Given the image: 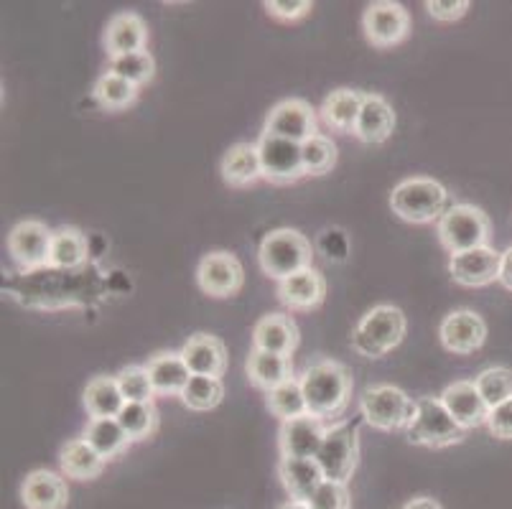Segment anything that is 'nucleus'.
Segmentation results:
<instances>
[{
  "instance_id": "1",
  "label": "nucleus",
  "mask_w": 512,
  "mask_h": 509,
  "mask_svg": "<svg viewBox=\"0 0 512 509\" xmlns=\"http://www.w3.org/2000/svg\"><path fill=\"white\" fill-rule=\"evenodd\" d=\"M299 380L309 415L321 420L342 415L349 405V398H352V387H355L352 372L334 359L314 362L311 367H306Z\"/></svg>"
},
{
  "instance_id": "2",
  "label": "nucleus",
  "mask_w": 512,
  "mask_h": 509,
  "mask_svg": "<svg viewBox=\"0 0 512 509\" xmlns=\"http://www.w3.org/2000/svg\"><path fill=\"white\" fill-rule=\"evenodd\" d=\"M258 260L263 273L281 283V280L311 268L314 250H311V242L306 240V235H301L299 230H291V227H283V230H273L271 235L263 237Z\"/></svg>"
},
{
  "instance_id": "3",
  "label": "nucleus",
  "mask_w": 512,
  "mask_h": 509,
  "mask_svg": "<svg viewBox=\"0 0 512 509\" xmlns=\"http://www.w3.org/2000/svg\"><path fill=\"white\" fill-rule=\"evenodd\" d=\"M406 336V314L398 306H375L352 334V349L362 357L380 359L393 352Z\"/></svg>"
},
{
  "instance_id": "4",
  "label": "nucleus",
  "mask_w": 512,
  "mask_h": 509,
  "mask_svg": "<svg viewBox=\"0 0 512 509\" xmlns=\"http://www.w3.org/2000/svg\"><path fill=\"white\" fill-rule=\"evenodd\" d=\"M446 199H449V191L439 181L406 179L390 194V207L403 222L428 224L444 217Z\"/></svg>"
},
{
  "instance_id": "5",
  "label": "nucleus",
  "mask_w": 512,
  "mask_h": 509,
  "mask_svg": "<svg viewBox=\"0 0 512 509\" xmlns=\"http://www.w3.org/2000/svg\"><path fill=\"white\" fill-rule=\"evenodd\" d=\"M464 428L451 418L444 408L441 398H421L416 400V413L406 428V438L416 446L426 448H446L464 441Z\"/></svg>"
},
{
  "instance_id": "6",
  "label": "nucleus",
  "mask_w": 512,
  "mask_h": 509,
  "mask_svg": "<svg viewBox=\"0 0 512 509\" xmlns=\"http://www.w3.org/2000/svg\"><path fill=\"white\" fill-rule=\"evenodd\" d=\"M490 217L472 204H454L439 219V240L451 255L484 247L490 242Z\"/></svg>"
},
{
  "instance_id": "7",
  "label": "nucleus",
  "mask_w": 512,
  "mask_h": 509,
  "mask_svg": "<svg viewBox=\"0 0 512 509\" xmlns=\"http://www.w3.org/2000/svg\"><path fill=\"white\" fill-rule=\"evenodd\" d=\"M362 418L377 431H400L408 428L416 413V403L395 385H372L360 398Z\"/></svg>"
},
{
  "instance_id": "8",
  "label": "nucleus",
  "mask_w": 512,
  "mask_h": 509,
  "mask_svg": "<svg viewBox=\"0 0 512 509\" xmlns=\"http://www.w3.org/2000/svg\"><path fill=\"white\" fill-rule=\"evenodd\" d=\"M316 464L324 471V479L337 484H347L360 464V438L357 426L352 423H337L327 428V436L321 443Z\"/></svg>"
},
{
  "instance_id": "9",
  "label": "nucleus",
  "mask_w": 512,
  "mask_h": 509,
  "mask_svg": "<svg viewBox=\"0 0 512 509\" xmlns=\"http://www.w3.org/2000/svg\"><path fill=\"white\" fill-rule=\"evenodd\" d=\"M365 36L375 49H393L403 44L411 34V16L400 3L393 0H377L370 3L362 18Z\"/></svg>"
},
{
  "instance_id": "10",
  "label": "nucleus",
  "mask_w": 512,
  "mask_h": 509,
  "mask_svg": "<svg viewBox=\"0 0 512 509\" xmlns=\"http://www.w3.org/2000/svg\"><path fill=\"white\" fill-rule=\"evenodd\" d=\"M258 151L260 163H263V179H268L271 184H296L301 176H306L301 143L263 133L258 140Z\"/></svg>"
},
{
  "instance_id": "11",
  "label": "nucleus",
  "mask_w": 512,
  "mask_h": 509,
  "mask_svg": "<svg viewBox=\"0 0 512 509\" xmlns=\"http://www.w3.org/2000/svg\"><path fill=\"white\" fill-rule=\"evenodd\" d=\"M263 133L293 140V143H301V146H304L306 140L319 135L316 133L314 107L306 100H299V97L278 102V105L268 112V118H265Z\"/></svg>"
},
{
  "instance_id": "12",
  "label": "nucleus",
  "mask_w": 512,
  "mask_h": 509,
  "mask_svg": "<svg viewBox=\"0 0 512 509\" xmlns=\"http://www.w3.org/2000/svg\"><path fill=\"white\" fill-rule=\"evenodd\" d=\"M197 283L207 296L230 298L245 283V270L232 252L217 250L204 255L197 268Z\"/></svg>"
},
{
  "instance_id": "13",
  "label": "nucleus",
  "mask_w": 512,
  "mask_h": 509,
  "mask_svg": "<svg viewBox=\"0 0 512 509\" xmlns=\"http://www.w3.org/2000/svg\"><path fill=\"white\" fill-rule=\"evenodd\" d=\"M51 237L54 232L44 222L26 219V222H18L8 235V252L21 268H44L49 265Z\"/></svg>"
},
{
  "instance_id": "14",
  "label": "nucleus",
  "mask_w": 512,
  "mask_h": 509,
  "mask_svg": "<svg viewBox=\"0 0 512 509\" xmlns=\"http://www.w3.org/2000/svg\"><path fill=\"white\" fill-rule=\"evenodd\" d=\"M500 263L502 252H497L490 245H484L467 252H459V255H451L449 273L454 278V283H459V286L482 288L500 280Z\"/></svg>"
},
{
  "instance_id": "15",
  "label": "nucleus",
  "mask_w": 512,
  "mask_h": 509,
  "mask_svg": "<svg viewBox=\"0 0 512 509\" xmlns=\"http://www.w3.org/2000/svg\"><path fill=\"white\" fill-rule=\"evenodd\" d=\"M324 436H327L324 420L314 415H301V418L283 420L278 431V448H281V456H288V459H316Z\"/></svg>"
},
{
  "instance_id": "16",
  "label": "nucleus",
  "mask_w": 512,
  "mask_h": 509,
  "mask_svg": "<svg viewBox=\"0 0 512 509\" xmlns=\"http://www.w3.org/2000/svg\"><path fill=\"white\" fill-rule=\"evenodd\" d=\"M441 344H444L446 352L451 354H472L487 339V324H484L482 316L477 311H469V308H459V311H451L439 326Z\"/></svg>"
},
{
  "instance_id": "17",
  "label": "nucleus",
  "mask_w": 512,
  "mask_h": 509,
  "mask_svg": "<svg viewBox=\"0 0 512 509\" xmlns=\"http://www.w3.org/2000/svg\"><path fill=\"white\" fill-rule=\"evenodd\" d=\"M441 403H444V408L449 410L451 418H454L464 431L487 426L490 408H487V403L482 400V395H479V390L474 387V382L459 380L454 382V385H449L441 392Z\"/></svg>"
},
{
  "instance_id": "18",
  "label": "nucleus",
  "mask_w": 512,
  "mask_h": 509,
  "mask_svg": "<svg viewBox=\"0 0 512 509\" xmlns=\"http://www.w3.org/2000/svg\"><path fill=\"white\" fill-rule=\"evenodd\" d=\"M21 502L26 509H67V482L54 471H31L21 484Z\"/></svg>"
},
{
  "instance_id": "19",
  "label": "nucleus",
  "mask_w": 512,
  "mask_h": 509,
  "mask_svg": "<svg viewBox=\"0 0 512 509\" xmlns=\"http://www.w3.org/2000/svg\"><path fill=\"white\" fill-rule=\"evenodd\" d=\"M105 51L110 59L125 54H136V51H146L148 46V26L138 13H118L107 21L105 28Z\"/></svg>"
},
{
  "instance_id": "20",
  "label": "nucleus",
  "mask_w": 512,
  "mask_h": 509,
  "mask_svg": "<svg viewBox=\"0 0 512 509\" xmlns=\"http://www.w3.org/2000/svg\"><path fill=\"white\" fill-rule=\"evenodd\" d=\"M324 296H327V280L316 268H306L278 283V298L291 311H311L321 306Z\"/></svg>"
},
{
  "instance_id": "21",
  "label": "nucleus",
  "mask_w": 512,
  "mask_h": 509,
  "mask_svg": "<svg viewBox=\"0 0 512 509\" xmlns=\"http://www.w3.org/2000/svg\"><path fill=\"white\" fill-rule=\"evenodd\" d=\"M186 367L199 377H222L227 370V349L212 334H194L181 349Z\"/></svg>"
},
{
  "instance_id": "22",
  "label": "nucleus",
  "mask_w": 512,
  "mask_h": 509,
  "mask_svg": "<svg viewBox=\"0 0 512 509\" xmlns=\"http://www.w3.org/2000/svg\"><path fill=\"white\" fill-rule=\"evenodd\" d=\"M299 347V326L286 314H268L253 326V349L291 357Z\"/></svg>"
},
{
  "instance_id": "23",
  "label": "nucleus",
  "mask_w": 512,
  "mask_h": 509,
  "mask_svg": "<svg viewBox=\"0 0 512 509\" xmlns=\"http://www.w3.org/2000/svg\"><path fill=\"white\" fill-rule=\"evenodd\" d=\"M395 130V112L393 105L385 100L383 95H365L362 102L360 118H357L355 135L362 143H370V146H380L393 135Z\"/></svg>"
},
{
  "instance_id": "24",
  "label": "nucleus",
  "mask_w": 512,
  "mask_h": 509,
  "mask_svg": "<svg viewBox=\"0 0 512 509\" xmlns=\"http://www.w3.org/2000/svg\"><path fill=\"white\" fill-rule=\"evenodd\" d=\"M278 476H281L288 497L296 499V502H309L316 489H319V484L324 482V471L316 464V459H288V456H281Z\"/></svg>"
},
{
  "instance_id": "25",
  "label": "nucleus",
  "mask_w": 512,
  "mask_h": 509,
  "mask_svg": "<svg viewBox=\"0 0 512 509\" xmlns=\"http://www.w3.org/2000/svg\"><path fill=\"white\" fill-rule=\"evenodd\" d=\"M222 179L225 184L242 189L263 179V163H260L258 143H235L222 158Z\"/></svg>"
},
{
  "instance_id": "26",
  "label": "nucleus",
  "mask_w": 512,
  "mask_h": 509,
  "mask_svg": "<svg viewBox=\"0 0 512 509\" xmlns=\"http://www.w3.org/2000/svg\"><path fill=\"white\" fill-rule=\"evenodd\" d=\"M148 375H151L153 390L156 395H179L184 392V387L192 380V372L186 367L181 352H161L156 357H151V362L146 364Z\"/></svg>"
},
{
  "instance_id": "27",
  "label": "nucleus",
  "mask_w": 512,
  "mask_h": 509,
  "mask_svg": "<svg viewBox=\"0 0 512 509\" xmlns=\"http://www.w3.org/2000/svg\"><path fill=\"white\" fill-rule=\"evenodd\" d=\"M248 370L250 382H253L258 390L271 392L276 387H281L283 382L293 380V362L291 357H283V354H271V352H260V349H253L248 357Z\"/></svg>"
},
{
  "instance_id": "28",
  "label": "nucleus",
  "mask_w": 512,
  "mask_h": 509,
  "mask_svg": "<svg viewBox=\"0 0 512 509\" xmlns=\"http://www.w3.org/2000/svg\"><path fill=\"white\" fill-rule=\"evenodd\" d=\"M107 461L97 454L95 448L85 441V438H74L59 454V466L67 479H77V482H90L97 479L105 469Z\"/></svg>"
},
{
  "instance_id": "29",
  "label": "nucleus",
  "mask_w": 512,
  "mask_h": 509,
  "mask_svg": "<svg viewBox=\"0 0 512 509\" xmlns=\"http://www.w3.org/2000/svg\"><path fill=\"white\" fill-rule=\"evenodd\" d=\"M362 102H365V95H362V92L347 90V87L334 90L332 95L324 100V105H321V120H324L332 130H339V133H355Z\"/></svg>"
},
{
  "instance_id": "30",
  "label": "nucleus",
  "mask_w": 512,
  "mask_h": 509,
  "mask_svg": "<svg viewBox=\"0 0 512 509\" xmlns=\"http://www.w3.org/2000/svg\"><path fill=\"white\" fill-rule=\"evenodd\" d=\"M85 438L97 454L105 461L115 459L123 451H128V446L133 441L128 438V433L123 431V426L118 423V418H90L85 428Z\"/></svg>"
},
{
  "instance_id": "31",
  "label": "nucleus",
  "mask_w": 512,
  "mask_h": 509,
  "mask_svg": "<svg viewBox=\"0 0 512 509\" xmlns=\"http://www.w3.org/2000/svg\"><path fill=\"white\" fill-rule=\"evenodd\" d=\"M125 408V398L115 377H95L85 387V410L90 418H118Z\"/></svg>"
},
{
  "instance_id": "32",
  "label": "nucleus",
  "mask_w": 512,
  "mask_h": 509,
  "mask_svg": "<svg viewBox=\"0 0 512 509\" xmlns=\"http://www.w3.org/2000/svg\"><path fill=\"white\" fill-rule=\"evenodd\" d=\"M87 260V240L85 235L74 227H62L51 237V268H79Z\"/></svg>"
},
{
  "instance_id": "33",
  "label": "nucleus",
  "mask_w": 512,
  "mask_h": 509,
  "mask_svg": "<svg viewBox=\"0 0 512 509\" xmlns=\"http://www.w3.org/2000/svg\"><path fill=\"white\" fill-rule=\"evenodd\" d=\"M265 405H268V410L281 420L309 415L304 390H301V380H296V377L283 382V385L276 387V390L265 392Z\"/></svg>"
},
{
  "instance_id": "34",
  "label": "nucleus",
  "mask_w": 512,
  "mask_h": 509,
  "mask_svg": "<svg viewBox=\"0 0 512 509\" xmlns=\"http://www.w3.org/2000/svg\"><path fill=\"white\" fill-rule=\"evenodd\" d=\"M92 95H95V100L100 102L105 110H125V107H130L138 100V87L136 84L125 82L118 74L105 72L95 82Z\"/></svg>"
},
{
  "instance_id": "35",
  "label": "nucleus",
  "mask_w": 512,
  "mask_h": 509,
  "mask_svg": "<svg viewBox=\"0 0 512 509\" xmlns=\"http://www.w3.org/2000/svg\"><path fill=\"white\" fill-rule=\"evenodd\" d=\"M225 398V385H222L220 377H199L192 375L189 385L181 392V400L189 410H197V413H207L214 410Z\"/></svg>"
},
{
  "instance_id": "36",
  "label": "nucleus",
  "mask_w": 512,
  "mask_h": 509,
  "mask_svg": "<svg viewBox=\"0 0 512 509\" xmlns=\"http://www.w3.org/2000/svg\"><path fill=\"white\" fill-rule=\"evenodd\" d=\"M118 423L130 441H148L158 428V410L153 403H125Z\"/></svg>"
},
{
  "instance_id": "37",
  "label": "nucleus",
  "mask_w": 512,
  "mask_h": 509,
  "mask_svg": "<svg viewBox=\"0 0 512 509\" xmlns=\"http://www.w3.org/2000/svg\"><path fill=\"white\" fill-rule=\"evenodd\" d=\"M474 387L479 390L487 408H497L512 398V370L507 367H490L474 377Z\"/></svg>"
},
{
  "instance_id": "38",
  "label": "nucleus",
  "mask_w": 512,
  "mask_h": 509,
  "mask_svg": "<svg viewBox=\"0 0 512 509\" xmlns=\"http://www.w3.org/2000/svg\"><path fill=\"white\" fill-rule=\"evenodd\" d=\"M306 176H324L337 166V146L327 135H314L301 146Z\"/></svg>"
},
{
  "instance_id": "39",
  "label": "nucleus",
  "mask_w": 512,
  "mask_h": 509,
  "mask_svg": "<svg viewBox=\"0 0 512 509\" xmlns=\"http://www.w3.org/2000/svg\"><path fill=\"white\" fill-rule=\"evenodd\" d=\"M107 72L118 74V77H123L125 82L141 87V84L151 82L153 79L156 62H153V56L148 54V51H136V54H125V56H115V59H110Z\"/></svg>"
},
{
  "instance_id": "40",
  "label": "nucleus",
  "mask_w": 512,
  "mask_h": 509,
  "mask_svg": "<svg viewBox=\"0 0 512 509\" xmlns=\"http://www.w3.org/2000/svg\"><path fill=\"white\" fill-rule=\"evenodd\" d=\"M118 380L120 392H123L125 403H153V382L151 375H148L146 367L141 364H130V367H123V370L115 375Z\"/></svg>"
},
{
  "instance_id": "41",
  "label": "nucleus",
  "mask_w": 512,
  "mask_h": 509,
  "mask_svg": "<svg viewBox=\"0 0 512 509\" xmlns=\"http://www.w3.org/2000/svg\"><path fill=\"white\" fill-rule=\"evenodd\" d=\"M311 509H349V492L347 484H337V482H324L319 484V489L314 492V497L309 499Z\"/></svg>"
},
{
  "instance_id": "42",
  "label": "nucleus",
  "mask_w": 512,
  "mask_h": 509,
  "mask_svg": "<svg viewBox=\"0 0 512 509\" xmlns=\"http://www.w3.org/2000/svg\"><path fill=\"white\" fill-rule=\"evenodd\" d=\"M314 8L309 0H265V11L278 21H299Z\"/></svg>"
},
{
  "instance_id": "43",
  "label": "nucleus",
  "mask_w": 512,
  "mask_h": 509,
  "mask_svg": "<svg viewBox=\"0 0 512 509\" xmlns=\"http://www.w3.org/2000/svg\"><path fill=\"white\" fill-rule=\"evenodd\" d=\"M426 11L434 21H459L469 11V0H426Z\"/></svg>"
},
{
  "instance_id": "44",
  "label": "nucleus",
  "mask_w": 512,
  "mask_h": 509,
  "mask_svg": "<svg viewBox=\"0 0 512 509\" xmlns=\"http://www.w3.org/2000/svg\"><path fill=\"white\" fill-rule=\"evenodd\" d=\"M487 428L500 441H512V398L490 410V415H487Z\"/></svg>"
},
{
  "instance_id": "45",
  "label": "nucleus",
  "mask_w": 512,
  "mask_h": 509,
  "mask_svg": "<svg viewBox=\"0 0 512 509\" xmlns=\"http://www.w3.org/2000/svg\"><path fill=\"white\" fill-rule=\"evenodd\" d=\"M497 283H502V286H505L507 291H512V247H507V250L502 252L500 280H497Z\"/></svg>"
},
{
  "instance_id": "46",
  "label": "nucleus",
  "mask_w": 512,
  "mask_h": 509,
  "mask_svg": "<svg viewBox=\"0 0 512 509\" xmlns=\"http://www.w3.org/2000/svg\"><path fill=\"white\" fill-rule=\"evenodd\" d=\"M403 509H444V507H441V504L431 497H416V499H411V502H408Z\"/></svg>"
},
{
  "instance_id": "47",
  "label": "nucleus",
  "mask_w": 512,
  "mask_h": 509,
  "mask_svg": "<svg viewBox=\"0 0 512 509\" xmlns=\"http://www.w3.org/2000/svg\"><path fill=\"white\" fill-rule=\"evenodd\" d=\"M278 509H311L306 502H296V499H288L286 504H281Z\"/></svg>"
}]
</instances>
